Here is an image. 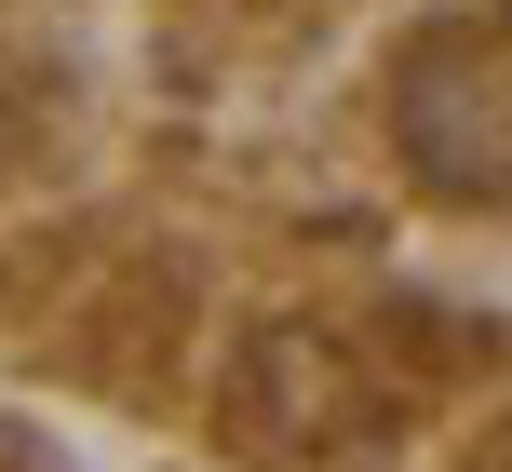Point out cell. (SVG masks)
I'll return each instance as SVG.
<instances>
[{"instance_id": "3", "label": "cell", "mask_w": 512, "mask_h": 472, "mask_svg": "<svg viewBox=\"0 0 512 472\" xmlns=\"http://www.w3.org/2000/svg\"><path fill=\"white\" fill-rule=\"evenodd\" d=\"M283 14H310V0H283Z\"/></svg>"}, {"instance_id": "1", "label": "cell", "mask_w": 512, "mask_h": 472, "mask_svg": "<svg viewBox=\"0 0 512 472\" xmlns=\"http://www.w3.org/2000/svg\"><path fill=\"white\" fill-rule=\"evenodd\" d=\"M391 149L445 203H512V14H459L391 68Z\"/></svg>"}, {"instance_id": "2", "label": "cell", "mask_w": 512, "mask_h": 472, "mask_svg": "<svg viewBox=\"0 0 512 472\" xmlns=\"http://www.w3.org/2000/svg\"><path fill=\"white\" fill-rule=\"evenodd\" d=\"M230 432L256 459H351L378 432V365L324 324H256L230 365Z\"/></svg>"}]
</instances>
